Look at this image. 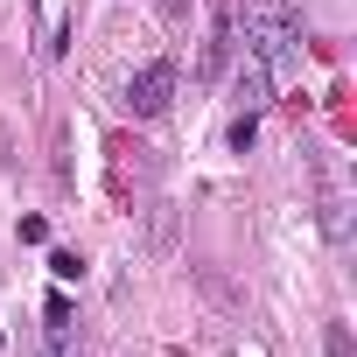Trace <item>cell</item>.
<instances>
[{
	"label": "cell",
	"instance_id": "obj_1",
	"mask_svg": "<svg viewBox=\"0 0 357 357\" xmlns=\"http://www.w3.org/2000/svg\"><path fill=\"white\" fill-rule=\"evenodd\" d=\"M238 36H245V56H259L273 77L301 63V8H287V0H252Z\"/></svg>",
	"mask_w": 357,
	"mask_h": 357
},
{
	"label": "cell",
	"instance_id": "obj_2",
	"mask_svg": "<svg viewBox=\"0 0 357 357\" xmlns=\"http://www.w3.org/2000/svg\"><path fill=\"white\" fill-rule=\"evenodd\" d=\"M126 105H133V119H161V112L175 105V63H168V56L140 63V70L126 77Z\"/></svg>",
	"mask_w": 357,
	"mask_h": 357
},
{
	"label": "cell",
	"instance_id": "obj_3",
	"mask_svg": "<svg viewBox=\"0 0 357 357\" xmlns=\"http://www.w3.org/2000/svg\"><path fill=\"white\" fill-rule=\"evenodd\" d=\"M231 91H238V105H245V112H259V105L273 98V70H266L259 56H238V77H231Z\"/></svg>",
	"mask_w": 357,
	"mask_h": 357
},
{
	"label": "cell",
	"instance_id": "obj_4",
	"mask_svg": "<svg viewBox=\"0 0 357 357\" xmlns=\"http://www.w3.org/2000/svg\"><path fill=\"white\" fill-rule=\"evenodd\" d=\"M322 231H329V245H350V197L336 183H322Z\"/></svg>",
	"mask_w": 357,
	"mask_h": 357
},
{
	"label": "cell",
	"instance_id": "obj_5",
	"mask_svg": "<svg viewBox=\"0 0 357 357\" xmlns=\"http://www.w3.org/2000/svg\"><path fill=\"white\" fill-rule=\"evenodd\" d=\"M252 140H259V112H238V119H231V147L252 154Z\"/></svg>",
	"mask_w": 357,
	"mask_h": 357
},
{
	"label": "cell",
	"instance_id": "obj_6",
	"mask_svg": "<svg viewBox=\"0 0 357 357\" xmlns=\"http://www.w3.org/2000/svg\"><path fill=\"white\" fill-rule=\"evenodd\" d=\"M50 273H56V280H84V259H77V252H50Z\"/></svg>",
	"mask_w": 357,
	"mask_h": 357
},
{
	"label": "cell",
	"instance_id": "obj_7",
	"mask_svg": "<svg viewBox=\"0 0 357 357\" xmlns=\"http://www.w3.org/2000/svg\"><path fill=\"white\" fill-rule=\"evenodd\" d=\"M329 357H350V336H343V322H329Z\"/></svg>",
	"mask_w": 357,
	"mask_h": 357
},
{
	"label": "cell",
	"instance_id": "obj_8",
	"mask_svg": "<svg viewBox=\"0 0 357 357\" xmlns=\"http://www.w3.org/2000/svg\"><path fill=\"white\" fill-rule=\"evenodd\" d=\"M161 15H175V22H183V15H190V0H161Z\"/></svg>",
	"mask_w": 357,
	"mask_h": 357
},
{
	"label": "cell",
	"instance_id": "obj_9",
	"mask_svg": "<svg viewBox=\"0 0 357 357\" xmlns=\"http://www.w3.org/2000/svg\"><path fill=\"white\" fill-rule=\"evenodd\" d=\"M0 343H8V336H0Z\"/></svg>",
	"mask_w": 357,
	"mask_h": 357
}]
</instances>
